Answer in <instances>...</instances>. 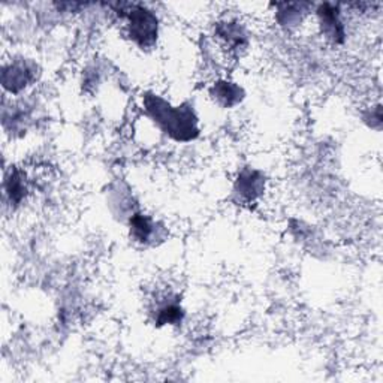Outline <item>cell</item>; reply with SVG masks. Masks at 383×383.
<instances>
[{"instance_id":"obj_4","label":"cell","mask_w":383,"mask_h":383,"mask_svg":"<svg viewBox=\"0 0 383 383\" xmlns=\"http://www.w3.org/2000/svg\"><path fill=\"white\" fill-rule=\"evenodd\" d=\"M264 184H265V182H264V177L261 175V172L245 170L240 174L235 189H237V194L244 201L250 202L262 194Z\"/></svg>"},{"instance_id":"obj_9","label":"cell","mask_w":383,"mask_h":383,"mask_svg":"<svg viewBox=\"0 0 383 383\" xmlns=\"http://www.w3.org/2000/svg\"><path fill=\"white\" fill-rule=\"evenodd\" d=\"M217 32L234 50L245 45V36L243 35V30L240 29V27L235 24H232V23L221 24L218 26Z\"/></svg>"},{"instance_id":"obj_6","label":"cell","mask_w":383,"mask_h":383,"mask_svg":"<svg viewBox=\"0 0 383 383\" xmlns=\"http://www.w3.org/2000/svg\"><path fill=\"white\" fill-rule=\"evenodd\" d=\"M213 96L223 106H234L243 99V90L232 83H226V81H221L213 87Z\"/></svg>"},{"instance_id":"obj_2","label":"cell","mask_w":383,"mask_h":383,"mask_svg":"<svg viewBox=\"0 0 383 383\" xmlns=\"http://www.w3.org/2000/svg\"><path fill=\"white\" fill-rule=\"evenodd\" d=\"M120 17L129 23V36L141 48H152L157 40V18L152 11L138 5H120Z\"/></svg>"},{"instance_id":"obj_3","label":"cell","mask_w":383,"mask_h":383,"mask_svg":"<svg viewBox=\"0 0 383 383\" xmlns=\"http://www.w3.org/2000/svg\"><path fill=\"white\" fill-rule=\"evenodd\" d=\"M318 16L322 27V33L326 39L333 40L334 44H341L345 40V27L340 20L338 6L325 4L318 9Z\"/></svg>"},{"instance_id":"obj_10","label":"cell","mask_w":383,"mask_h":383,"mask_svg":"<svg viewBox=\"0 0 383 383\" xmlns=\"http://www.w3.org/2000/svg\"><path fill=\"white\" fill-rule=\"evenodd\" d=\"M6 194L9 195L11 201L13 202H20L26 194V187L23 184L21 175L17 170H12L11 175L6 180Z\"/></svg>"},{"instance_id":"obj_1","label":"cell","mask_w":383,"mask_h":383,"mask_svg":"<svg viewBox=\"0 0 383 383\" xmlns=\"http://www.w3.org/2000/svg\"><path fill=\"white\" fill-rule=\"evenodd\" d=\"M144 105L157 126L172 140L187 143L198 136V118L189 105L175 108L156 94H145Z\"/></svg>"},{"instance_id":"obj_5","label":"cell","mask_w":383,"mask_h":383,"mask_svg":"<svg viewBox=\"0 0 383 383\" xmlns=\"http://www.w3.org/2000/svg\"><path fill=\"white\" fill-rule=\"evenodd\" d=\"M35 78V67L27 63H16L4 71V86L11 91H20Z\"/></svg>"},{"instance_id":"obj_7","label":"cell","mask_w":383,"mask_h":383,"mask_svg":"<svg viewBox=\"0 0 383 383\" xmlns=\"http://www.w3.org/2000/svg\"><path fill=\"white\" fill-rule=\"evenodd\" d=\"M155 225L147 216L135 214L131 218V235L138 243H148L155 235Z\"/></svg>"},{"instance_id":"obj_8","label":"cell","mask_w":383,"mask_h":383,"mask_svg":"<svg viewBox=\"0 0 383 383\" xmlns=\"http://www.w3.org/2000/svg\"><path fill=\"white\" fill-rule=\"evenodd\" d=\"M183 319V310L177 303H165L157 307L156 323L168 325V323H180Z\"/></svg>"}]
</instances>
